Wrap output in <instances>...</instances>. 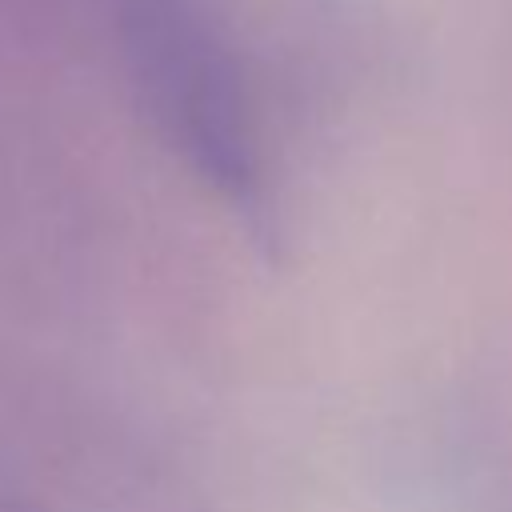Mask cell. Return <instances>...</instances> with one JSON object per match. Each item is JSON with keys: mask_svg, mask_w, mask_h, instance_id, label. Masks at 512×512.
Masks as SVG:
<instances>
[{"mask_svg": "<svg viewBox=\"0 0 512 512\" xmlns=\"http://www.w3.org/2000/svg\"><path fill=\"white\" fill-rule=\"evenodd\" d=\"M128 52L172 140L228 196L256 200L260 160L248 132L236 76L184 0H132Z\"/></svg>", "mask_w": 512, "mask_h": 512, "instance_id": "cell-1", "label": "cell"}]
</instances>
